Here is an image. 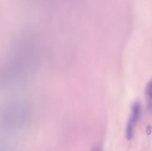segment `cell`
I'll return each instance as SVG.
<instances>
[{
	"mask_svg": "<svg viewBox=\"0 0 152 151\" xmlns=\"http://www.w3.org/2000/svg\"><path fill=\"white\" fill-rule=\"evenodd\" d=\"M31 113L27 103L19 100L11 101L0 110V125L8 129L19 128L28 122Z\"/></svg>",
	"mask_w": 152,
	"mask_h": 151,
	"instance_id": "obj_1",
	"label": "cell"
},
{
	"mask_svg": "<svg viewBox=\"0 0 152 151\" xmlns=\"http://www.w3.org/2000/svg\"><path fill=\"white\" fill-rule=\"evenodd\" d=\"M140 111V104L138 102L134 103L132 107L131 116L127 123L126 128V137L129 140L132 139L133 137L134 127L139 118Z\"/></svg>",
	"mask_w": 152,
	"mask_h": 151,
	"instance_id": "obj_2",
	"label": "cell"
},
{
	"mask_svg": "<svg viewBox=\"0 0 152 151\" xmlns=\"http://www.w3.org/2000/svg\"><path fill=\"white\" fill-rule=\"evenodd\" d=\"M146 91L148 96L150 99H152V80L148 85Z\"/></svg>",
	"mask_w": 152,
	"mask_h": 151,
	"instance_id": "obj_3",
	"label": "cell"
},
{
	"mask_svg": "<svg viewBox=\"0 0 152 151\" xmlns=\"http://www.w3.org/2000/svg\"><path fill=\"white\" fill-rule=\"evenodd\" d=\"M152 127L150 124H148L146 127V133L148 135H149L151 134L152 133Z\"/></svg>",
	"mask_w": 152,
	"mask_h": 151,
	"instance_id": "obj_4",
	"label": "cell"
},
{
	"mask_svg": "<svg viewBox=\"0 0 152 151\" xmlns=\"http://www.w3.org/2000/svg\"><path fill=\"white\" fill-rule=\"evenodd\" d=\"M91 151H103L102 148L100 146L96 145L94 146L92 148Z\"/></svg>",
	"mask_w": 152,
	"mask_h": 151,
	"instance_id": "obj_5",
	"label": "cell"
}]
</instances>
